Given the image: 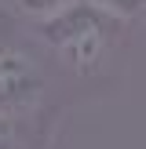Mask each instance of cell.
<instances>
[{
	"instance_id": "6da1fadb",
	"label": "cell",
	"mask_w": 146,
	"mask_h": 149,
	"mask_svg": "<svg viewBox=\"0 0 146 149\" xmlns=\"http://www.w3.org/2000/svg\"><path fill=\"white\" fill-rule=\"evenodd\" d=\"M117 33H121V18L106 15L91 0H73V4L36 18V36L73 73H84V77L102 69Z\"/></svg>"
},
{
	"instance_id": "7a4b0ae2",
	"label": "cell",
	"mask_w": 146,
	"mask_h": 149,
	"mask_svg": "<svg viewBox=\"0 0 146 149\" xmlns=\"http://www.w3.org/2000/svg\"><path fill=\"white\" fill-rule=\"evenodd\" d=\"M44 98V73L22 47H0V113L26 116Z\"/></svg>"
},
{
	"instance_id": "3957f363",
	"label": "cell",
	"mask_w": 146,
	"mask_h": 149,
	"mask_svg": "<svg viewBox=\"0 0 146 149\" xmlns=\"http://www.w3.org/2000/svg\"><path fill=\"white\" fill-rule=\"evenodd\" d=\"M91 4L102 7L106 15H113V18H121V22H135V18H142L146 0H91Z\"/></svg>"
},
{
	"instance_id": "277c9868",
	"label": "cell",
	"mask_w": 146,
	"mask_h": 149,
	"mask_svg": "<svg viewBox=\"0 0 146 149\" xmlns=\"http://www.w3.org/2000/svg\"><path fill=\"white\" fill-rule=\"evenodd\" d=\"M0 149H26L22 146V116L0 113Z\"/></svg>"
},
{
	"instance_id": "5b68a950",
	"label": "cell",
	"mask_w": 146,
	"mask_h": 149,
	"mask_svg": "<svg viewBox=\"0 0 146 149\" xmlns=\"http://www.w3.org/2000/svg\"><path fill=\"white\" fill-rule=\"evenodd\" d=\"M15 4H18V11L29 15V18H44V15H51V11H58V7L73 4V0H15Z\"/></svg>"
}]
</instances>
